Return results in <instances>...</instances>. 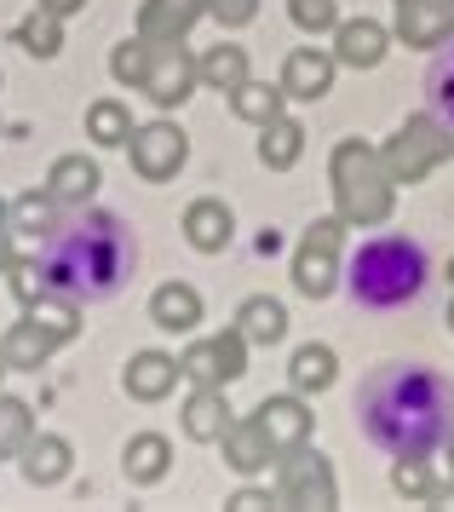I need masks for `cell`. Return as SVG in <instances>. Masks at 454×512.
Listing matches in <instances>:
<instances>
[{
  "mask_svg": "<svg viewBox=\"0 0 454 512\" xmlns=\"http://www.w3.org/2000/svg\"><path fill=\"white\" fill-rule=\"evenodd\" d=\"M363 438L386 455H437L454 438V386L426 363H380L357 392Z\"/></svg>",
  "mask_w": 454,
  "mask_h": 512,
  "instance_id": "1",
  "label": "cell"
},
{
  "mask_svg": "<svg viewBox=\"0 0 454 512\" xmlns=\"http://www.w3.org/2000/svg\"><path fill=\"white\" fill-rule=\"evenodd\" d=\"M35 265H41V282L52 294H69L75 305H98L115 300L138 271V242L121 213L81 208L46 231V248Z\"/></svg>",
  "mask_w": 454,
  "mask_h": 512,
  "instance_id": "2",
  "label": "cell"
},
{
  "mask_svg": "<svg viewBox=\"0 0 454 512\" xmlns=\"http://www.w3.org/2000/svg\"><path fill=\"white\" fill-rule=\"evenodd\" d=\"M432 288V254L414 242V236H374L363 242L351 265H345V294L368 311H397V305H414Z\"/></svg>",
  "mask_w": 454,
  "mask_h": 512,
  "instance_id": "3",
  "label": "cell"
},
{
  "mask_svg": "<svg viewBox=\"0 0 454 512\" xmlns=\"http://www.w3.org/2000/svg\"><path fill=\"white\" fill-rule=\"evenodd\" d=\"M334 202L345 225H380L391 213V173L363 139H345L334 150Z\"/></svg>",
  "mask_w": 454,
  "mask_h": 512,
  "instance_id": "4",
  "label": "cell"
},
{
  "mask_svg": "<svg viewBox=\"0 0 454 512\" xmlns=\"http://www.w3.org/2000/svg\"><path fill=\"white\" fill-rule=\"evenodd\" d=\"M454 150V133L443 127L437 116H414L409 127H397V139L386 144V173L391 179H403V185H414V179H426L437 162H449Z\"/></svg>",
  "mask_w": 454,
  "mask_h": 512,
  "instance_id": "5",
  "label": "cell"
},
{
  "mask_svg": "<svg viewBox=\"0 0 454 512\" xmlns=\"http://www.w3.org/2000/svg\"><path fill=\"white\" fill-rule=\"evenodd\" d=\"M340 236H345V219H317V225L305 231V242H299V254H294V288L299 294H311V300L334 294V282H340V271H334Z\"/></svg>",
  "mask_w": 454,
  "mask_h": 512,
  "instance_id": "6",
  "label": "cell"
},
{
  "mask_svg": "<svg viewBox=\"0 0 454 512\" xmlns=\"http://www.w3.org/2000/svg\"><path fill=\"white\" fill-rule=\"evenodd\" d=\"M127 150H133V173H138V179H150V185L173 179V173L184 167V156H190V144H184V133L173 127V121H150V127H133Z\"/></svg>",
  "mask_w": 454,
  "mask_h": 512,
  "instance_id": "7",
  "label": "cell"
},
{
  "mask_svg": "<svg viewBox=\"0 0 454 512\" xmlns=\"http://www.w3.org/2000/svg\"><path fill=\"white\" fill-rule=\"evenodd\" d=\"M276 501L282 507H334L340 501V489H334V472L322 455H282V484H276Z\"/></svg>",
  "mask_w": 454,
  "mask_h": 512,
  "instance_id": "8",
  "label": "cell"
},
{
  "mask_svg": "<svg viewBox=\"0 0 454 512\" xmlns=\"http://www.w3.org/2000/svg\"><path fill=\"white\" fill-rule=\"evenodd\" d=\"M196 81H202V64L179 41H161L156 58H150V75H144V93L156 98L161 110H173V104H184V98L196 93Z\"/></svg>",
  "mask_w": 454,
  "mask_h": 512,
  "instance_id": "9",
  "label": "cell"
},
{
  "mask_svg": "<svg viewBox=\"0 0 454 512\" xmlns=\"http://www.w3.org/2000/svg\"><path fill=\"white\" fill-rule=\"evenodd\" d=\"M253 426L265 432V443H271L276 455H294V449H305V438H311V409H305L299 397H265V403L253 409Z\"/></svg>",
  "mask_w": 454,
  "mask_h": 512,
  "instance_id": "10",
  "label": "cell"
},
{
  "mask_svg": "<svg viewBox=\"0 0 454 512\" xmlns=\"http://www.w3.org/2000/svg\"><path fill=\"white\" fill-rule=\"evenodd\" d=\"M397 35L409 47H443L454 35V0H397Z\"/></svg>",
  "mask_w": 454,
  "mask_h": 512,
  "instance_id": "11",
  "label": "cell"
},
{
  "mask_svg": "<svg viewBox=\"0 0 454 512\" xmlns=\"http://www.w3.org/2000/svg\"><path fill=\"white\" fill-rule=\"evenodd\" d=\"M328 87H334V58L317 47H299L288 52V70H282V93L299 98V104H317V98H328Z\"/></svg>",
  "mask_w": 454,
  "mask_h": 512,
  "instance_id": "12",
  "label": "cell"
},
{
  "mask_svg": "<svg viewBox=\"0 0 454 512\" xmlns=\"http://www.w3.org/2000/svg\"><path fill=\"white\" fill-rule=\"evenodd\" d=\"M207 12V0H144V12H138V35L144 41H184V29L196 24Z\"/></svg>",
  "mask_w": 454,
  "mask_h": 512,
  "instance_id": "13",
  "label": "cell"
},
{
  "mask_svg": "<svg viewBox=\"0 0 454 512\" xmlns=\"http://www.w3.org/2000/svg\"><path fill=\"white\" fill-rule=\"evenodd\" d=\"M150 323L167 328V334H190V328L202 323V294L190 282H161L156 294H150Z\"/></svg>",
  "mask_w": 454,
  "mask_h": 512,
  "instance_id": "14",
  "label": "cell"
},
{
  "mask_svg": "<svg viewBox=\"0 0 454 512\" xmlns=\"http://www.w3.org/2000/svg\"><path fill=\"white\" fill-rule=\"evenodd\" d=\"M179 363L167 357V351H138L133 363H127V374H121V386L138 397V403H156V397L173 392V380H179Z\"/></svg>",
  "mask_w": 454,
  "mask_h": 512,
  "instance_id": "15",
  "label": "cell"
},
{
  "mask_svg": "<svg viewBox=\"0 0 454 512\" xmlns=\"http://www.w3.org/2000/svg\"><path fill=\"white\" fill-rule=\"evenodd\" d=\"M230 231H236V219H230L225 202H213V196L190 202V213H184V236H190L196 254H219V248L230 242Z\"/></svg>",
  "mask_w": 454,
  "mask_h": 512,
  "instance_id": "16",
  "label": "cell"
},
{
  "mask_svg": "<svg viewBox=\"0 0 454 512\" xmlns=\"http://www.w3.org/2000/svg\"><path fill=\"white\" fill-rule=\"evenodd\" d=\"M46 190H52V202H64V208H87V196L98 190V162H87V156H58Z\"/></svg>",
  "mask_w": 454,
  "mask_h": 512,
  "instance_id": "17",
  "label": "cell"
},
{
  "mask_svg": "<svg viewBox=\"0 0 454 512\" xmlns=\"http://www.w3.org/2000/svg\"><path fill=\"white\" fill-rule=\"evenodd\" d=\"M230 426V409H225V392L219 386H196V397L184 403V432L196 443H219Z\"/></svg>",
  "mask_w": 454,
  "mask_h": 512,
  "instance_id": "18",
  "label": "cell"
},
{
  "mask_svg": "<svg viewBox=\"0 0 454 512\" xmlns=\"http://www.w3.org/2000/svg\"><path fill=\"white\" fill-rule=\"evenodd\" d=\"M167 461H173V443L161 438V432H138V438L121 449V466H127L133 484H161V478H167Z\"/></svg>",
  "mask_w": 454,
  "mask_h": 512,
  "instance_id": "19",
  "label": "cell"
},
{
  "mask_svg": "<svg viewBox=\"0 0 454 512\" xmlns=\"http://www.w3.org/2000/svg\"><path fill=\"white\" fill-rule=\"evenodd\" d=\"M23 478L29 484H64L69 478V443L41 432V438L23 443Z\"/></svg>",
  "mask_w": 454,
  "mask_h": 512,
  "instance_id": "20",
  "label": "cell"
},
{
  "mask_svg": "<svg viewBox=\"0 0 454 512\" xmlns=\"http://www.w3.org/2000/svg\"><path fill=\"white\" fill-rule=\"evenodd\" d=\"M225 461L236 466V472H265V466L276 461V449L271 443H265V432H259V426H253V420H242V426H236V420H230L225 426Z\"/></svg>",
  "mask_w": 454,
  "mask_h": 512,
  "instance_id": "21",
  "label": "cell"
},
{
  "mask_svg": "<svg viewBox=\"0 0 454 512\" xmlns=\"http://www.w3.org/2000/svg\"><path fill=\"white\" fill-rule=\"evenodd\" d=\"M334 35H340V64H351V70H374V64L386 58V29L368 24V18L340 24Z\"/></svg>",
  "mask_w": 454,
  "mask_h": 512,
  "instance_id": "22",
  "label": "cell"
},
{
  "mask_svg": "<svg viewBox=\"0 0 454 512\" xmlns=\"http://www.w3.org/2000/svg\"><path fill=\"white\" fill-rule=\"evenodd\" d=\"M12 41H18L29 58H58V47H64V18L58 12H29L18 29H12Z\"/></svg>",
  "mask_w": 454,
  "mask_h": 512,
  "instance_id": "23",
  "label": "cell"
},
{
  "mask_svg": "<svg viewBox=\"0 0 454 512\" xmlns=\"http://www.w3.org/2000/svg\"><path fill=\"white\" fill-rule=\"evenodd\" d=\"M426 110L454 133V35H449V47L432 58V70H426Z\"/></svg>",
  "mask_w": 454,
  "mask_h": 512,
  "instance_id": "24",
  "label": "cell"
},
{
  "mask_svg": "<svg viewBox=\"0 0 454 512\" xmlns=\"http://www.w3.org/2000/svg\"><path fill=\"white\" fill-rule=\"evenodd\" d=\"M299 150H305V127H299V121H288V116L265 121V139H259V162L282 173V167H294V162H299Z\"/></svg>",
  "mask_w": 454,
  "mask_h": 512,
  "instance_id": "25",
  "label": "cell"
},
{
  "mask_svg": "<svg viewBox=\"0 0 454 512\" xmlns=\"http://www.w3.org/2000/svg\"><path fill=\"white\" fill-rule=\"evenodd\" d=\"M0 346H6V369H41L46 357H52V346H58V340H52L46 328H35L29 317H23V323L12 328Z\"/></svg>",
  "mask_w": 454,
  "mask_h": 512,
  "instance_id": "26",
  "label": "cell"
},
{
  "mask_svg": "<svg viewBox=\"0 0 454 512\" xmlns=\"http://www.w3.org/2000/svg\"><path fill=\"white\" fill-rule=\"evenodd\" d=\"M236 323H242V334H248L253 346H276V340L288 334V311H282L276 300H248Z\"/></svg>",
  "mask_w": 454,
  "mask_h": 512,
  "instance_id": "27",
  "label": "cell"
},
{
  "mask_svg": "<svg viewBox=\"0 0 454 512\" xmlns=\"http://www.w3.org/2000/svg\"><path fill=\"white\" fill-rule=\"evenodd\" d=\"M294 386L299 392H328L334 386V374H340V363H334V351L328 346H299L294 351Z\"/></svg>",
  "mask_w": 454,
  "mask_h": 512,
  "instance_id": "28",
  "label": "cell"
},
{
  "mask_svg": "<svg viewBox=\"0 0 454 512\" xmlns=\"http://www.w3.org/2000/svg\"><path fill=\"white\" fill-rule=\"evenodd\" d=\"M282 87H259V81H242L236 93H230V110L242 121H253V127H265V121H276L282 116Z\"/></svg>",
  "mask_w": 454,
  "mask_h": 512,
  "instance_id": "29",
  "label": "cell"
},
{
  "mask_svg": "<svg viewBox=\"0 0 454 512\" xmlns=\"http://www.w3.org/2000/svg\"><path fill=\"white\" fill-rule=\"evenodd\" d=\"M202 81L213 93H236L242 81H248V52L242 47H213L202 58Z\"/></svg>",
  "mask_w": 454,
  "mask_h": 512,
  "instance_id": "30",
  "label": "cell"
},
{
  "mask_svg": "<svg viewBox=\"0 0 454 512\" xmlns=\"http://www.w3.org/2000/svg\"><path fill=\"white\" fill-rule=\"evenodd\" d=\"M35 438V420H29V403L18 397H0V461L6 455H23V443Z\"/></svg>",
  "mask_w": 454,
  "mask_h": 512,
  "instance_id": "31",
  "label": "cell"
},
{
  "mask_svg": "<svg viewBox=\"0 0 454 512\" xmlns=\"http://www.w3.org/2000/svg\"><path fill=\"white\" fill-rule=\"evenodd\" d=\"M87 139H98V144H127V139H133V116H127L115 98H104V104H92V110H87Z\"/></svg>",
  "mask_w": 454,
  "mask_h": 512,
  "instance_id": "32",
  "label": "cell"
},
{
  "mask_svg": "<svg viewBox=\"0 0 454 512\" xmlns=\"http://www.w3.org/2000/svg\"><path fill=\"white\" fill-rule=\"evenodd\" d=\"M12 225H18L23 236H46L52 225H58V202H52V190H29V196H18V208H12Z\"/></svg>",
  "mask_w": 454,
  "mask_h": 512,
  "instance_id": "33",
  "label": "cell"
},
{
  "mask_svg": "<svg viewBox=\"0 0 454 512\" xmlns=\"http://www.w3.org/2000/svg\"><path fill=\"white\" fill-rule=\"evenodd\" d=\"M150 58H156V41H121L115 47V58H110V70H115V81H127V87H144V75H150Z\"/></svg>",
  "mask_w": 454,
  "mask_h": 512,
  "instance_id": "34",
  "label": "cell"
},
{
  "mask_svg": "<svg viewBox=\"0 0 454 512\" xmlns=\"http://www.w3.org/2000/svg\"><path fill=\"white\" fill-rule=\"evenodd\" d=\"M196 386H225V369H219V351H213V340H202V346H190L184 351V363H179Z\"/></svg>",
  "mask_w": 454,
  "mask_h": 512,
  "instance_id": "35",
  "label": "cell"
},
{
  "mask_svg": "<svg viewBox=\"0 0 454 512\" xmlns=\"http://www.w3.org/2000/svg\"><path fill=\"white\" fill-rule=\"evenodd\" d=\"M391 484H397V495H432V472H426V455H403L397 461V472H391Z\"/></svg>",
  "mask_w": 454,
  "mask_h": 512,
  "instance_id": "36",
  "label": "cell"
},
{
  "mask_svg": "<svg viewBox=\"0 0 454 512\" xmlns=\"http://www.w3.org/2000/svg\"><path fill=\"white\" fill-rule=\"evenodd\" d=\"M213 351H219V369H225V386L236 380V374H248V334H242V328H230V334H219V340H213Z\"/></svg>",
  "mask_w": 454,
  "mask_h": 512,
  "instance_id": "37",
  "label": "cell"
},
{
  "mask_svg": "<svg viewBox=\"0 0 454 512\" xmlns=\"http://www.w3.org/2000/svg\"><path fill=\"white\" fill-rule=\"evenodd\" d=\"M299 29H340V6L334 0H288Z\"/></svg>",
  "mask_w": 454,
  "mask_h": 512,
  "instance_id": "38",
  "label": "cell"
},
{
  "mask_svg": "<svg viewBox=\"0 0 454 512\" xmlns=\"http://www.w3.org/2000/svg\"><path fill=\"white\" fill-rule=\"evenodd\" d=\"M207 12H213L225 29H242V24L259 18V0H207Z\"/></svg>",
  "mask_w": 454,
  "mask_h": 512,
  "instance_id": "39",
  "label": "cell"
},
{
  "mask_svg": "<svg viewBox=\"0 0 454 512\" xmlns=\"http://www.w3.org/2000/svg\"><path fill=\"white\" fill-rule=\"evenodd\" d=\"M12 236H18V225H12V208H0V271H12V265H18Z\"/></svg>",
  "mask_w": 454,
  "mask_h": 512,
  "instance_id": "40",
  "label": "cell"
},
{
  "mask_svg": "<svg viewBox=\"0 0 454 512\" xmlns=\"http://www.w3.org/2000/svg\"><path fill=\"white\" fill-rule=\"evenodd\" d=\"M230 507H271V495H265V489H242Z\"/></svg>",
  "mask_w": 454,
  "mask_h": 512,
  "instance_id": "41",
  "label": "cell"
},
{
  "mask_svg": "<svg viewBox=\"0 0 454 512\" xmlns=\"http://www.w3.org/2000/svg\"><path fill=\"white\" fill-rule=\"evenodd\" d=\"M46 12H58V18H69V12H81V6H87V0H41Z\"/></svg>",
  "mask_w": 454,
  "mask_h": 512,
  "instance_id": "42",
  "label": "cell"
},
{
  "mask_svg": "<svg viewBox=\"0 0 454 512\" xmlns=\"http://www.w3.org/2000/svg\"><path fill=\"white\" fill-rule=\"evenodd\" d=\"M443 449H449V466H454V438H449V443H443Z\"/></svg>",
  "mask_w": 454,
  "mask_h": 512,
  "instance_id": "43",
  "label": "cell"
},
{
  "mask_svg": "<svg viewBox=\"0 0 454 512\" xmlns=\"http://www.w3.org/2000/svg\"><path fill=\"white\" fill-rule=\"evenodd\" d=\"M0 374H6V346H0Z\"/></svg>",
  "mask_w": 454,
  "mask_h": 512,
  "instance_id": "44",
  "label": "cell"
},
{
  "mask_svg": "<svg viewBox=\"0 0 454 512\" xmlns=\"http://www.w3.org/2000/svg\"><path fill=\"white\" fill-rule=\"evenodd\" d=\"M449 328H454V305H449Z\"/></svg>",
  "mask_w": 454,
  "mask_h": 512,
  "instance_id": "45",
  "label": "cell"
}]
</instances>
